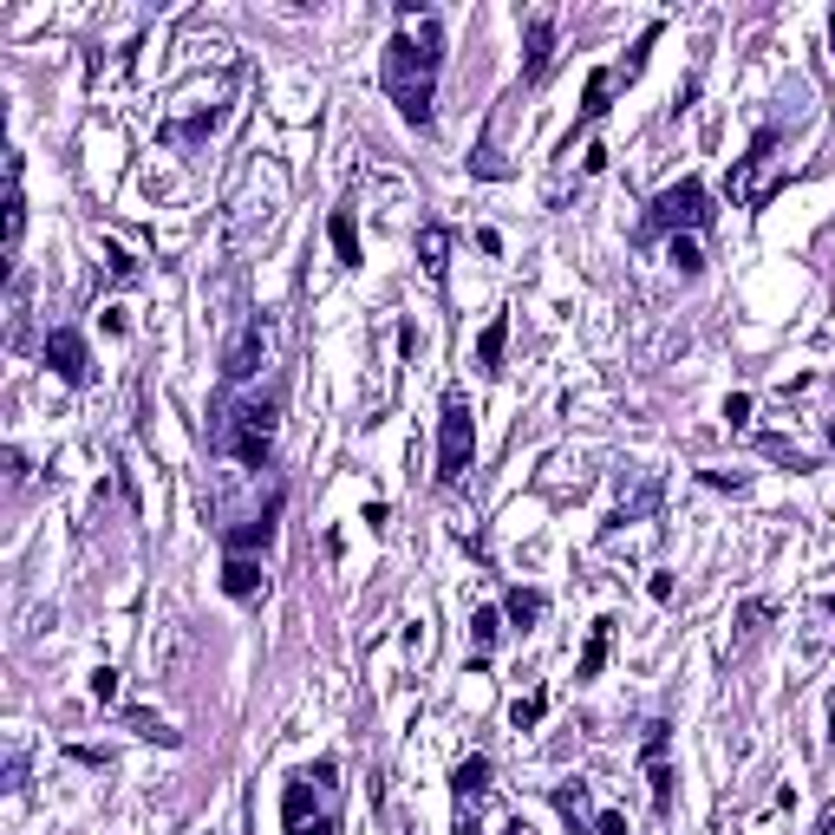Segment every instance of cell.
Listing matches in <instances>:
<instances>
[{"label": "cell", "mask_w": 835, "mask_h": 835, "mask_svg": "<svg viewBox=\"0 0 835 835\" xmlns=\"http://www.w3.org/2000/svg\"><path fill=\"white\" fill-rule=\"evenodd\" d=\"M470 457H477V418H470L464 385H451L444 392V418H438V483H464Z\"/></svg>", "instance_id": "4"}, {"label": "cell", "mask_w": 835, "mask_h": 835, "mask_svg": "<svg viewBox=\"0 0 835 835\" xmlns=\"http://www.w3.org/2000/svg\"><path fill=\"white\" fill-rule=\"evenodd\" d=\"M496 634H503V614H496V607H477V614H470V666H490Z\"/></svg>", "instance_id": "16"}, {"label": "cell", "mask_w": 835, "mask_h": 835, "mask_svg": "<svg viewBox=\"0 0 835 835\" xmlns=\"http://www.w3.org/2000/svg\"><path fill=\"white\" fill-rule=\"evenodd\" d=\"M830 738H835V705H830Z\"/></svg>", "instance_id": "28"}, {"label": "cell", "mask_w": 835, "mask_h": 835, "mask_svg": "<svg viewBox=\"0 0 835 835\" xmlns=\"http://www.w3.org/2000/svg\"><path fill=\"white\" fill-rule=\"evenodd\" d=\"M830 46H835V13H830Z\"/></svg>", "instance_id": "29"}, {"label": "cell", "mask_w": 835, "mask_h": 835, "mask_svg": "<svg viewBox=\"0 0 835 835\" xmlns=\"http://www.w3.org/2000/svg\"><path fill=\"white\" fill-rule=\"evenodd\" d=\"M124 725H131L137 738H150V745H170V751L183 745V738H176V732H170V725H163L157 712H144V705H131V712H124Z\"/></svg>", "instance_id": "18"}, {"label": "cell", "mask_w": 835, "mask_h": 835, "mask_svg": "<svg viewBox=\"0 0 835 835\" xmlns=\"http://www.w3.org/2000/svg\"><path fill=\"white\" fill-rule=\"evenodd\" d=\"M340 764L333 758H314L307 771H294L281 784V835H340Z\"/></svg>", "instance_id": "2"}, {"label": "cell", "mask_w": 835, "mask_h": 835, "mask_svg": "<svg viewBox=\"0 0 835 835\" xmlns=\"http://www.w3.org/2000/svg\"><path fill=\"white\" fill-rule=\"evenodd\" d=\"M503 346H509V314H496V320L477 333V372L496 379V372H503Z\"/></svg>", "instance_id": "13"}, {"label": "cell", "mask_w": 835, "mask_h": 835, "mask_svg": "<svg viewBox=\"0 0 835 835\" xmlns=\"http://www.w3.org/2000/svg\"><path fill=\"white\" fill-rule=\"evenodd\" d=\"M705 222H712V196H705L699 176L666 183V189L653 196V209H647V229H673V235H679V229L692 235V229H705Z\"/></svg>", "instance_id": "5"}, {"label": "cell", "mask_w": 835, "mask_h": 835, "mask_svg": "<svg viewBox=\"0 0 835 835\" xmlns=\"http://www.w3.org/2000/svg\"><path fill=\"white\" fill-rule=\"evenodd\" d=\"M222 451L248 470H261L274 457V398H242L222 425Z\"/></svg>", "instance_id": "3"}, {"label": "cell", "mask_w": 835, "mask_h": 835, "mask_svg": "<svg viewBox=\"0 0 835 835\" xmlns=\"http://www.w3.org/2000/svg\"><path fill=\"white\" fill-rule=\"evenodd\" d=\"M418 255H425V268H431V274H444V255H451V229H444V222H425V229H418Z\"/></svg>", "instance_id": "17"}, {"label": "cell", "mask_w": 835, "mask_h": 835, "mask_svg": "<svg viewBox=\"0 0 835 835\" xmlns=\"http://www.w3.org/2000/svg\"><path fill=\"white\" fill-rule=\"evenodd\" d=\"M222 594H229V601H255V594H261V562L229 555V562H222Z\"/></svg>", "instance_id": "11"}, {"label": "cell", "mask_w": 835, "mask_h": 835, "mask_svg": "<svg viewBox=\"0 0 835 835\" xmlns=\"http://www.w3.org/2000/svg\"><path fill=\"white\" fill-rule=\"evenodd\" d=\"M105 261H111V274H137V261H124V248H118V242H105Z\"/></svg>", "instance_id": "25"}, {"label": "cell", "mask_w": 835, "mask_h": 835, "mask_svg": "<svg viewBox=\"0 0 835 835\" xmlns=\"http://www.w3.org/2000/svg\"><path fill=\"white\" fill-rule=\"evenodd\" d=\"M438 65H444V20L431 7H398V33L385 46L379 85L398 105L405 124L431 131V105H438Z\"/></svg>", "instance_id": "1"}, {"label": "cell", "mask_w": 835, "mask_h": 835, "mask_svg": "<svg viewBox=\"0 0 835 835\" xmlns=\"http://www.w3.org/2000/svg\"><path fill=\"white\" fill-rule=\"evenodd\" d=\"M327 235H333L340 268H359V261H366V255H359V222H353V209H333V216H327Z\"/></svg>", "instance_id": "12"}, {"label": "cell", "mask_w": 835, "mask_h": 835, "mask_svg": "<svg viewBox=\"0 0 835 835\" xmlns=\"http://www.w3.org/2000/svg\"><path fill=\"white\" fill-rule=\"evenodd\" d=\"M451 797H457V835H483L477 830V810L490 797V758H464L451 771Z\"/></svg>", "instance_id": "6"}, {"label": "cell", "mask_w": 835, "mask_h": 835, "mask_svg": "<svg viewBox=\"0 0 835 835\" xmlns=\"http://www.w3.org/2000/svg\"><path fill=\"white\" fill-rule=\"evenodd\" d=\"M261 353H268V340H261V327H248V333L229 346V359H222V379H229V385L255 379V372H261Z\"/></svg>", "instance_id": "8"}, {"label": "cell", "mask_w": 835, "mask_h": 835, "mask_svg": "<svg viewBox=\"0 0 835 835\" xmlns=\"http://www.w3.org/2000/svg\"><path fill=\"white\" fill-rule=\"evenodd\" d=\"M46 366H52L65 385H85V379H91V353H85V340H78L72 327H52V333H46Z\"/></svg>", "instance_id": "7"}, {"label": "cell", "mask_w": 835, "mask_h": 835, "mask_svg": "<svg viewBox=\"0 0 835 835\" xmlns=\"http://www.w3.org/2000/svg\"><path fill=\"white\" fill-rule=\"evenodd\" d=\"M542 712H549V692H529V699H516L509 725H516V732H529V725H542Z\"/></svg>", "instance_id": "22"}, {"label": "cell", "mask_w": 835, "mask_h": 835, "mask_svg": "<svg viewBox=\"0 0 835 835\" xmlns=\"http://www.w3.org/2000/svg\"><path fill=\"white\" fill-rule=\"evenodd\" d=\"M91 699H118V673H111V666L91 673Z\"/></svg>", "instance_id": "23"}, {"label": "cell", "mask_w": 835, "mask_h": 835, "mask_svg": "<svg viewBox=\"0 0 835 835\" xmlns=\"http://www.w3.org/2000/svg\"><path fill=\"white\" fill-rule=\"evenodd\" d=\"M607 647H614V614H601V621L588 627V647H581V660H575V679H601Z\"/></svg>", "instance_id": "10"}, {"label": "cell", "mask_w": 835, "mask_h": 835, "mask_svg": "<svg viewBox=\"0 0 835 835\" xmlns=\"http://www.w3.org/2000/svg\"><path fill=\"white\" fill-rule=\"evenodd\" d=\"M549 46H555V13H529V78H542L549 72Z\"/></svg>", "instance_id": "14"}, {"label": "cell", "mask_w": 835, "mask_h": 835, "mask_svg": "<svg viewBox=\"0 0 835 835\" xmlns=\"http://www.w3.org/2000/svg\"><path fill=\"white\" fill-rule=\"evenodd\" d=\"M647 784H653V810H660V816H673V784H679V777L666 771V758H653V764H647Z\"/></svg>", "instance_id": "21"}, {"label": "cell", "mask_w": 835, "mask_h": 835, "mask_svg": "<svg viewBox=\"0 0 835 835\" xmlns=\"http://www.w3.org/2000/svg\"><path fill=\"white\" fill-rule=\"evenodd\" d=\"M725 418H732V425H745V418H751V398H745V392H732V398H725Z\"/></svg>", "instance_id": "26"}, {"label": "cell", "mask_w": 835, "mask_h": 835, "mask_svg": "<svg viewBox=\"0 0 835 835\" xmlns=\"http://www.w3.org/2000/svg\"><path fill=\"white\" fill-rule=\"evenodd\" d=\"M594 835H634V830H627L621 810H601V816H594Z\"/></svg>", "instance_id": "24"}, {"label": "cell", "mask_w": 835, "mask_h": 835, "mask_svg": "<svg viewBox=\"0 0 835 835\" xmlns=\"http://www.w3.org/2000/svg\"><path fill=\"white\" fill-rule=\"evenodd\" d=\"M542 607H549V601H542L536 588H509V594H503V621H509L516 634H529V627L542 621Z\"/></svg>", "instance_id": "15"}, {"label": "cell", "mask_w": 835, "mask_h": 835, "mask_svg": "<svg viewBox=\"0 0 835 835\" xmlns=\"http://www.w3.org/2000/svg\"><path fill=\"white\" fill-rule=\"evenodd\" d=\"M607 91H614V72L601 65V72H588V91H581V124H594L601 111H607Z\"/></svg>", "instance_id": "19"}, {"label": "cell", "mask_w": 835, "mask_h": 835, "mask_svg": "<svg viewBox=\"0 0 835 835\" xmlns=\"http://www.w3.org/2000/svg\"><path fill=\"white\" fill-rule=\"evenodd\" d=\"M666 261H673V268H679L686 281H692V274L705 268V255H699V242H692V235H673V242H666Z\"/></svg>", "instance_id": "20"}, {"label": "cell", "mask_w": 835, "mask_h": 835, "mask_svg": "<svg viewBox=\"0 0 835 835\" xmlns=\"http://www.w3.org/2000/svg\"><path fill=\"white\" fill-rule=\"evenodd\" d=\"M823 614H830V621H835V594H830V601H823Z\"/></svg>", "instance_id": "27"}, {"label": "cell", "mask_w": 835, "mask_h": 835, "mask_svg": "<svg viewBox=\"0 0 835 835\" xmlns=\"http://www.w3.org/2000/svg\"><path fill=\"white\" fill-rule=\"evenodd\" d=\"M274 516H281V496H268V509H261V516H255L248 529H229V536H222V549H229V555H248V549H268V536H274Z\"/></svg>", "instance_id": "9"}]
</instances>
